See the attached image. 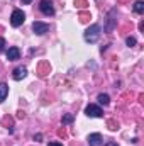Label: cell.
Listing matches in <instances>:
<instances>
[{"mask_svg": "<svg viewBox=\"0 0 144 146\" xmlns=\"http://www.w3.org/2000/svg\"><path fill=\"white\" fill-rule=\"evenodd\" d=\"M98 37H100V26H97V24H93L92 27H88L85 31V41H88V42H95Z\"/></svg>", "mask_w": 144, "mask_h": 146, "instance_id": "cell-1", "label": "cell"}, {"mask_svg": "<svg viewBox=\"0 0 144 146\" xmlns=\"http://www.w3.org/2000/svg\"><path fill=\"white\" fill-rule=\"evenodd\" d=\"M24 19H26V14L22 10H14L12 15H10V24L14 27H19V26L24 24Z\"/></svg>", "mask_w": 144, "mask_h": 146, "instance_id": "cell-2", "label": "cell"}, {"mask_svg": "<svg viewBox=\"0 0 144 146\" xmlns=\"http://www.w3.org/2000/svg\"><path fill=\"white\" fill-rule=\"evenodd\" d=\"M39 10H41L44 15H54V7H53V2H51V0H41Z\"/></svg>", "mask_w": 144, "mask_h": 146, "instance_id": "cell-3", "label": "cell"}, {"mask_svg": "<svg viewBox=\"0 0 144 146\" xmlns=\"http://www.w3.org/2000/svg\"><path fill=\"white\" fill-rule=\"evenodd\" d=\"M32 31L36 33V34H44V33H48L49 31V26L48 24H44V22H39V21H36L34 24H32Z\"/></svg>", "mask_w": 144, "mask_h": 146, "instance_id": "cell-4", "label": "cell"}, {"mask_svg": "<svg viewBox=\"0 0 144 146\" xmlns=\"http://www.w3.org/2000/svg\"><path fill=\"white\" fill-rule=\"evenodd\" d=\"M85 112H87V115H90V117H100V115L104 114L100 107H97V106H93V104H90V106L85 109Z\"/></svg>", "mask_w": 144, "mask_h": 146, "instance_id": "cell-5", "label": "cell"}, {"mask_svg": "<svg viewBox=\"0 0 144 146\" xmlns=\"http://www.w3.org/2000/svg\"><path fill=\"white\" fill-rule=\"evenodd\" d=\"M19 56H20V51H19V48H9V51H7V60L9 61H15V60H19Z\"/></svg>", "mask_w": 144, "mask_h": 146, "instance_id": "cell-6", "label": "cell"}, {"mask_svg": "<svg viewBox=\"0 0 144 146\" xmlns=\"http://www.w3.org/2000/svg\"><path fill=\"white\" fill-rule=\"evenodd\" d=\"M88 143H90V146H100L102 145V136H100L98 133L90 134V136H88Z\"/></svg>", "mask_w": 144, "mask_h": 146, "instance_id": "cell-7", "label": "cell"}, {"mask_svg": "<svg viewBox=\"0 0 144 146\" xmlns=\"http://www.w3.org/2000/svg\"><path fill=\"white\" fill-rule=\"evenodd\" d=\"M26 75H27V70H26L24 66H19V68L14 70V75H12V76H14V80H22Z\"/></svg>", "mask_w": 144, "mask_h": 146, "instance_id": "cell-8", "label": "cell"}, {"mask_svg": "<svg viewBox=\"0 0 144 146\" xmlns=\"http://www.w3.org/2000/svg\"><path fill=\"white\" fill-rule=\"evenodd\" d=\"M7 94H9V85L7 83H0V102L5 100Z\"/></svg>", "mask_w": 144, "mask_h": 146, "instance_id": "cell-9", "label": "cell"}, {"mask_svg": "<svg viewBox=\"0 0 144 146\" xmlns=\"http://www.w3.org/2000/svg\"><path fill=\"white\" fill-rule=\"evenodd\" d=\"M134 12H137V14H143L144 12V3L141 0H137V2L134 3Z\"/></svg>", "mask_w": 144, "mask_h": 146, "instance_id": "cell-10", "label": "cell"}, {"mask_svg": "<svg viewBox=\"0 0 144 146\" xmlns=\"http://www.w3.org/2000/svg\"><path fill=\"white\" fill-rule=\"evenodd\" d=\"M98 102H100L102 106H108L110 99H108V95H107V94H100V95H98Z\"/></svg>", "mask_w": 144, "mask_h": 146, "instance_id": "cell-11", "label": "cell"}, {"mask_svg": "<svg viewBox=\"0 0 144 146\" xmlns=\"http://www.w3.org/2000/svg\"><path fill=\"white\" fill-rule=\"evenodd\" d=\"M70 122H73V115H71V114L63 115V124H70Z\"/></svg>", "mask_w": 144, "mask_h": 146, "instance_id": "cell-12", "label": "cell"}, {"mask_svg": "<svg viewBox=\"0 0 144 146\" xmlns=\"http://www.w3.org/2000/svg\"><path fill=\"white\" fill-rule=\"evenodd\" d=\"M126 42H127V46H136V39L134 37H127Z\"/></svg>", "mask_w": 144, "mask_h": 146, "instance_id": "cell-13", "label": "cell"}, {"mask_svg": "<svg viewBox=\"0 0 144 146\" xmlns=\"http://www.w3.org/2000/svg\"><path fill=\"white\" fill-rule=\"evenodd\" d=\"M3 46H5V39H3V37H0V53L3 51Z\"/></svg>", "mask_w": 144, "mask_h": 146, "instance_id": "cell-14", "label": "cell"}, {"mask_svg": "<svg viewBox=\"0 0 144 146\" xmlns=\"http://www.w3.org/2000/svg\"><path fill=\"white\" fill-rule=\"evenodd\" d=\"M80 17H81V19H80L81 22H85V21H88V14H81Z\"/></svg>", "mask_w": 144, "mask_h": 146, "instance_id": "cell-15", "label": "cell"}, {"mask_svg": "<svg viewBox=\"0 0 144 146\" xmlns=\"http://www.w3.org/2000/svg\"><path fill=\"white\" fill-rule=\"evenodd\" d=\"M41 139H42V136H41V134H37V136H34V141H41Z\"/></svg>", "mask_w": 144, "mask_h": 146, "instance_id": "cell-16", "label": "cell"}, {"mask_svg": "<svg viewBox=\"0 0 144 146\" xmlns=\"http://www.w3.org/2000/svg\"><path fill=\"white\" fill-rule=\"evenodd\" d=\"M48 146H63V145H61V143H56V141H54V143H49Z\"/></svg>", "mask_w": 144, "mask_h": 146, "instance_id": "cell-17", "label": "cell"}, {"mask_svg": "<svg viewBox=\"0 0 144 146\" xmlns=\"http://www.w3.org/2000/svg\"><path fill=\"white\" fill-rule=\"evenodd\" d=\"M31 2H32V0H22V3H26V5H27V3H31Z\"/></svg>", "mask_w": 144, "mask_h": 146, "instance_id": "cell-18", "label": "cell"}, {"mask_svg": "<svg viewBox=\"0 0 144 146\" xmlns=\"http://www.w3.org/2000/svg\"><path fill=\"white\" fill-rule=\"evenodd\" d=\"M105 146H117L115 143H108V145H105Z\"/></svg>", "mask_w": 144, "mask_h": 146, "instance_id": "cell-19", "label": "cell"}]
</instances>
